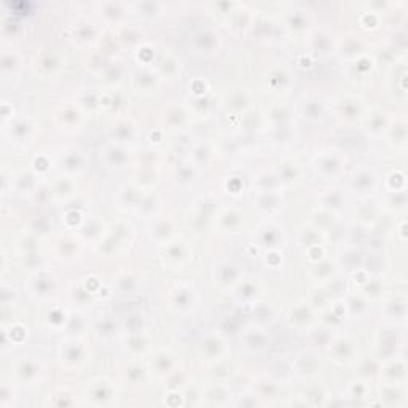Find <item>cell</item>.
<instances>
[{
    "instance_id": "cell-1",
    "label": "cell",
    "mask_w": 408,
    "mask_h": 408,
    "mask_svg": "<svg viewBox=\"0 0 408 408\" xmlns=\"http://www.w3.org/2000/svg\"><path fill=\"white\" fill-rule=\"evenodd\" d=\"M82 398L85 405L94 407H108L113 405L118 398V388L113 380L107 377H97L85 384Z\"/></svg>"
},
{
    "instance_id": "cell-2",
    "label": "cell",
    "mask_w": 408,
    "mask_h": 408,
    "mask_svg": "<svg viewBox=\"0 0 408 408\" xmlns=\"http://www.w3.org/2000/svg\"><path fill=\"white\" fill-rule=\"evenodd\" d=\"M57 359L61 365L69 372H80L90 362V351L86 348V343L77 338L62 342L57 349Z\"/></svg>"
},
{
    "instance_id": "cell-3",
    "label": "cell",
    "mask_w": 408,
    "mask_h": 408,
    "mask_svg": "<svg viewBox=\"0 0 408 408\" xmlns=\"http://www.w3.org/2000/svg\"><path fill=\"white\" fill-rule=\"evenodd\" d=\"M36 356H22V359L16 360L13 367V377L21 384H40L45 375V364L42 359H34Z\"/></svg>"
},
{
    "instance_id": "cell-4",
    "label": "cell",
    "mask_w": 408,
    "mask_h": 408,
    "mask_svg": "<svg viewBox=\"0 0 408 408\" xmlns=\"http://www.w3.org/2000/svg\"><path fill=\"white\" fill-rule=\"evenodd\" d=\"M329 356L337 365H353L359 360V342L351 337H338L335 342L330 343Z\"/></svg>"
},
{
    "instance_id": "cell-5",
    "label": "cell",
    "mask_w": 408,
    "mask_h": 408,
    "mask_svg": "<svg viewBox=\"0 0 408 408\" xmlns=\"http://www.w3.org/2000/svg\"><path fill=\"white\" fill-rule=\"evenodd\" d=\"M321 372H323V364H321L318 356L313 353H303L297 356L295 362H292V373L304 384L319 378Z\"/></svg>"
},
{
    "instance_id": "cell-6",
    "label": "cell",
    "mask_w": 408,
    "mask_h": 408,
    "mask_svg": "<svg viewBox=\"0 0 408 408\" xmlns=\"http://www.w3.org/2000/svg\"><path fill=\"white\" fill-rule=\"evenodd\" d=\"M380 383L386 384H398V386H407V362L402 356H393L381 362L380 372Z\"/></svg>"
},
{
    "instance_id": "cell-7",
    "label": "cell",
    "mask_w": 408,
    "mask_h": 408,
    "mask_svg": "<svg viewBox=\"0 0 408 408\" xmlns=\"http://www.w3.org/2000/svg\"><path fill=\"white\" fill-rule=\"evenodd\" d=\"M344 164H346V158L340 157V155L332 153V155H321L314 163V169L318 171V174L325 177V181H335L344 171Z\"/></svg>"
},
{
    "instance_id": "cell-8",
    "label": "cell",
    "mask_w": 408,
    "mask_h": 408,
    "mask_svg": "<svg viewBox=\"0 0 408 408\" xmlns=\"http://www.w3.org/2000/svg\"><path fill=\"white\" fill-rule=\"evenodd\" d=\"M150 372L158 380L168 381L172 375H176L177 367H176V356L171 351H160L152 358L150 360Z\"/></svg>"
},
{
    "instance_id": "cell-9",
    "label": "cell",
    "mask_w": 408,
    "mask_h": 408,
    "mask_svg": "<svg viewBox=\"0 0 408 408\" xmlns=\"http://www.w3.org/2000/svg\"><path fill=\"white\" fill-rule=\"evenodd\" d=\"M233 398L234 395H232V391L225 383H212L201 391V404L206 405H230Z\"/></svg>"
},
{
    "instance_id": "cell-10",
    "label": "cell",
    "mask_w": 408,
    "mask_h": 408,
    "mask_svg": "<svg viewBox=\"0 0 408 408\" xmlns=\"http://www.w3.org/2000/svg\"><path fill=\"white\" fill-rule=\"evenodd\" d=\"M377 183L378 176L375 171L369 168H360L359 171L356 169L351 177V190L354 193L362 195V197H369L377 188Z\"/></svg>"
},
{
    "instance_id": "cell-11",
    "label": "cell",
    "mask_w": 408,
    "mask_h": 408,
    "mask_svg": "<svg viewBox=\"0 0 408 408\" xmlns=\"http://www.w3.org/2000/svg\"><path fill=\"white\" fill-rule=\"evenodd\" d=\"M383 405L386 407H407V386H398V384L380 383V395H378Z\"/></svg>"
},
{
    "instance_id": "cell-12",
    "label": "cell",
    "mask_w": 408,
    "mask_h": 408,
    "mask_svg": "<svg viewBox=\"0 0 408 408\" xmlns=\"http://www.w3.org/2000/svg\"><path fill=\"white\" fill-rule=\"evenodd\" d=\"M298 398L302 399V405H311V407H324L330 404V395L323 384L318 383H308V386L303 389Z\"/></svg>"
},
{
    "instance_id": "cell-13",
    "label": "cell",
    "mask_w": 408,
    "mask_h": 408,
    "mask_svg": "<svg viewBox=\"0 0 408 408\" xmlns=\"http://www.w3.org/2000/svg\"><path fill=\"white\" fill-rule=\"evenodd\" d=\"M287 321H289L292 327H295L297 330H304L308 329L309 325L313 324L314 316L311 308H309L308 303H295L292 304L289 309V314H287Z\"/></svg>"
},
{
    "instance_id": "cell-14",
    "label": "cell",
    "mask_w": 408,
    "mask_h": 408,
    "mask_svg": "<svg viewBox=\"0 0 408 408\" xmlns=\"http://www.w3.org/2000/svg\"><path fill=\"white\" fill-rule=\"evenodd\" d=\"M77 404H80L77 393H73V391L67 386L56 389L53 394H50L48 400L45 402V405H51V407H71Z\"/></svg>"
},
{
    "instance_id": "cell-15",
    "label": "cell",
    "mask_w": 408,
    "mask_h": 408,
    "mask_svg": "<svg viewBox=\"0 0 408 408\" xmlns=\"http://www.w3.org/2000/svg\"><path fill=\"white\" fill-rule=\"evenodd\" d=\"M61 168L62 171L66 169V172L69 174H77V172H82L86 168V160H85V155L83 152L80 150H72V152H67L66 157L61 158Z\"/></svg>"
},
{
    "instance_id": "cell-16",
    "label": "cell",
    "mask_w": 408,
    "mask_h": 408,
    "mask_svg": "<svg viewBox=\"0 0 408 408\" xmlns=\"http://www.w3.org/2000/svg\"><path fill=\"white\" fill-rule=\"evenodd\" d=\"M348 395L346 398L349 400L354 402H362L370 398V381L367 378H360V380H354L349 383L348 386Z\"/></svg>"
},
{
    "instance_id": "cell-17",
    "label": "cell",
    "mask_w": 408,
    "mask_h": 408,
    "mask_svg": "<svg viewBox=\"0 0 408 408\" xmlns=\"http://www.w3.org/2000/svg\"><path fill=\"white\" fill-rule=\"evenodd\" d=\"M367 120H369V123L365 125V129L369 131V134L372 133L373 136H380L384 133V131H386V128H389L386 113H384L383 111L369 113Z\"/></svg>"
}]
</instances>
